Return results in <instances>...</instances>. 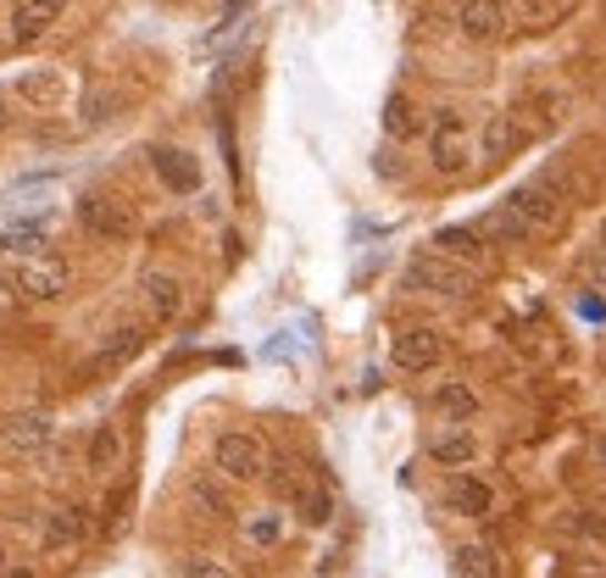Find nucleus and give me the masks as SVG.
<instances>
[{
  "label": "nucleus",
  "instance_id": "nucleus-1",
  "mask_svg": "<svg viewBox=\"0 0 606 578\" xmlns=\"http://www.w3.org/2000/svg\"><path fill=\"white\" fill-rule=\"evenodd\" d=\"M406 290L440 295V301H467V295L478 290V278H473L462 262H451V256H440V251H423V256L406 262Z\"/></svg>",
  "mask_w": 606,
  "mask_h": 578
},
{
  "label": "nucleus",
  "instance_id": "nucleus-2",
  "mask_svg": "<svg viewBox=\"0 0 606 578\" xmlns=\"http://www.w3.org/2000/svg\"><path fill=\"white\" fill-rule=\"evenodd\" d=\"M467 156H473V140H467V123L456 112H434V129H428V162L440 179H462L467 173Z\"/></svg>",
  "mask_w": 606,
  "mask_h": 578
},
{
  "label": "nucleus",
  "instance_id": "nucleus-3",
  "mask_svg": "<svg viewBox=\"0 0 606 578\" xmlns=\"http://www.w3.org/2000/svg\"><path fill=\"white\" fill-rule=\"evenodd\" d=\"M79 223H84L95 240H107V245H129V240L140 234L129 201H118V195H84V201H79Z\"/></svg>",
  "mask_w": 606,
  "mask_h": 578
},
{
  "label": "nucleus",
  "instance_id": "nucleus-4",
  "mask_svg": "<svg viewBox=\"0 0 606 578\" xmlns=\"http://www.w3.org/2000/svg\"><path fill=\"white\" fill-rule=\"evenodd\" d=\"M51 439H57L51 412H18L0 423V456H12V462H34Z\"/></svg>",
  "mask_w": 606,
  "mask_h": 578
},
{
  "label": "nucleus",
  "instance_id": "nucleus-5",
  "mask_svg": "<svg viewBox=\"0 0 606 578\" xmlns=\"http://www.w3.org/2000/svg\"><path fill=\"white\" fill-rule=\"evenodd\" d=\"M212 462H218V473L234 478V484H256V478L267 473V450H262L256 434H218Z\"/></svg>",
  "mask_w": 606,
  "mask_h": 578
},
{
  "label": "nucleus",
  "instance_id": "nucleus-6",
  "mask_svg": "<svg viewBox=\"0 0 606 578\" xmlns=\"http://www.w3.org/2000/svg\"><path fill=\"white\" fill-rule=\"evenodd\" d=\"M68 284H73V273H68V262H57V256H29V262H18V273H12L18 301H62Z\"/></svg>",
  "mask_w": 606,
  "mask_h": 578
},
{
  "label": "nucleus",
  "instance_id": "nucleus-7",
  "mask_svg": "<svg viewBox=\"0 0 606 578\" xmlns=\"http://www.w3.org/2000/svg\"><path fill=\"white\" fill-rule=\"evenodd\" d=\"M445 362V339H440V328H428V323H406L401 334H395V367H406V373H434Z\"/></svg>",
  "mask_w": 606,
  "mask_h": 578
},
{
  "label": "nucleus",
  "instance_id": "nucleus-8",
  "mask_svg": "<svg viewBox=\"0 0 606 578\" xmlns=\"http://www.w3.org/2000/svg\"><path fill=\"white\" fill-rule=\"evenodd\" d=\"M434 251L451 256V262H462L467 273H484V267H489V245H484V234H478L473 223H451V229H440V234H434Z\"/></svg>",
  "mask_w": 606,
  "mask_h": 578
},
{
  "label": "nucleus",
  "instance_id": "nucleus-9",
  "mask_svg": "<svg viewBox=\"0 0 606 578\" xmlns=\"http://www.w3.org/2000/svg\"><path fill=\"white\" fill-rule=\"evenodd\" d=\"M456 29L473 45H489V40L506 34V7H501V0H462V7H456Z\"/></svg>",
  "mask_w": 606,
  "mask_h": 578
},
{
  "label": "nucleus",
  "instance_id": "nucleus-10",
  "mask_svg": "<svg viewBox=\"0 0 606 578\" xmlns=\"http://www.w3.org/2000/svg\"><path fill=\"white\" fill-rule=\"evenodd\" d=\"M62 7H68V0H18V12H12V40H18V45L46 40V34L57 29Z\"/></svg>",
  "mask_w": 606,
  "mask_h": 578
},
{
  "label": "nucleus",
  "instance_id": "nucleus-11",
  "mask_svg": "<svg viewBox=\"0 0 606 578\" xmlns=\"http://www.w3.org/2000/svg\"><path fill=\"white\" fill-rule=\"evenodd\" d=\"M506 206H512V212L528 223V234H551V229L562 223V206H556V201H551L539 184H523V190H512V195H506Z\"/></svg>",
  "mask_w": 606,
  "mask_h": 578
},
{
  "label": "nucleus",
  "instance_id": "nucleus-12",
  "mask_svg": "<svg viewBox=\"0 0 606 578\" xmlns=\"http://www.w3.org/2000/svg\"><path fill=\"white\" fill-rule=\"evenodd\" d=\"M140 295H145V306H151L156 323H173V317L184 312V284H179L173 273H162V267H151V273L140 278Z\"/></svg>",
  "mask_w": 606,
  "mask_h": 578
},
{
  "label": "nucleus",
  "instance_id": "nucleus-13",
  "mask_svg": "<svg viewBox=\"0 0 606 578\" xmlns=\"http://www.w3.org/2000/svg\"><path fill=\"white\" fill-rule=\"evenodd\" d=\"M151 168H156V179H162L173 195H195V190H201V168H195V156H184V151H173V145L151 151Z\"/></svg>",
  "mask_w": 606,
  "mask_h": 578
},
{
  "label": "nucleus",
  "instance_id": "nucleus-14",
  "mask_svg": "<svg viewBox=\"0 0 606 578\" xmlns=\"http://www.w3.org/2000/svg\"><path fill=\"white\" fill-rule=\"evenodd\" d=\"M428 456H434L440 467H473V456H478V434H473L467 423H456V428H445V434L428 439Z\"/></svg>",
  "mask_w": 606,
  "mask_h": 578
},
{
  "label": "nucleus",
  "instance_id": "nucleus-15",
  "mask_svg": "<svg viewBox=\"0 0 606 578\" xmlns=\"http://www.w3.org/2000/svg\"><path fill=\"white\" fill-rule=\"evenodd\" d=\"M445 506H451V511H462V517H489L495 495H489V484H484V478L456 473V478L445 484Z\"/></svg>",
  "mask_w": 606,
  "mask_h": 578
},
{
  "label": "nucleus",
  "instance_id": "nucleus-16",
  "mask_svg": "<svg viewBox=\"0 0 606 578\" xmlns=\"http://www.w3.org/2000/svg\"><path fill=\"white\" fill-rule=\"evenodd\" d=\"M123 456H129L123 428H118V423H101V428L90 434V450H84L90 473H118V467H123Z\"/></svg>",
  "mask_w": 606,
  "mask_h": 578
},
{
  "label": "nucleus",
  "instance_id": "nucleus-17",
  "mask_svg": "<svg viewBox=\"0 0 606 578\" xmlns=\"http://www.w3.org/2000/svg\"><path fill=\"white\" fill-rule=\"evenodd\" d=\"M90 534V511L84 506H57L51 517H46V550H68V545H79Z\"/></svg>",
  "mask_w": 606,
  "mask_h": 578
},
{
  "label": "nucleus",
  "instance_id": "nucleus-18",
  "mask_svg": "<svg viewBox=\"0 0 606 578\" xmlns=\"http://www.w3.org/2000/svg\"><path fill=\"white\" fill-rule=\"evenodd\" d=\"M140 351H145V328H140V323H129V328H118V334L101 345V356H95V373H112V367L134 362Z\"/></svg>",
  "mask_w": 606,
  "mask_h": 578
},
{
  "label": "nucleus",
  "instance_id": "nucleus-19",
  "mask_svg": "<svg viewBox=\"0 0 606 578\" xmlns=\"http://www.w3.org/2000/svg\"><path fill=\"white\" fill-rule=\"evenodd\" d=\"M384 134H390V140H417V134H423V118H417V107H412L406 95H390V107H384Z\"/></svg>",
  "mask_w": 606,
  "mask_h": 578
},
{
  "label": "nucleus",
  "instance_id": "nucleus-20",
  "mask_svg": "<svg viewBox=\"0 0 606 578\" xmlns=\"http://www.w3.org/2000/svg\"><path fill=\"white\" fill-rule=\"evenodd\" d=\"M451 572H456V578H501V556H495L489 545H462Z\"/></svg>",
  "mask_w": 606,
  "mask_h": 578
},
{
  "label": "nucleus",
  "instance_id": "nucleus-21",
  "mask_svg": "<svg viewBox=\"0 0 606 578\" xmlns=\"http://www.w3.org/2000/svg\"><path fill=\"white\" fill-rule=\"evenodd\" d=\"M523 134H517V123L506 118V112H489V123H484V156L489 162H501V156H512V145H517Z\"/></svg>",
  "mask_w": 606,
  "mask_h": 578
},
{
  "label": "nucleus",
  "instance_id": "nucleus-22",
  "mask_svg": "<svg viewBox=\"0 0 606 578\" xmlns=\"http://www.w3.org/2000/svg\"><path fill=\"white\" fill-rule=\"evenodd\" d=\"M478 234H495L501 245H523V240H534V234H528V223H523V217H517L506 201H501V206L484 217V229H478Z\"/></svg>",
  "mask_w": 606,
  "mask_h": 578
},
{
  "label": "nucleus",
  "instance_id": "nucleus-23",
  "mask_svg": "<svg viewBox=\"0 0 606 578\" xmlns=\"http://www.w3.org/2000/svg\"><path fill=\"white\" fill-rule=\"evenodd\" d=\"M434 406H440L451 423H467V417L478 412V395H473L467 384H440V389H434Z\"/></svg>",
  "mask_w": 606,
  "mask_h": 578
},
{
  "label": "nucleus",
  "instance_id": "nucleus-24",
  "mask_svg": "<svg viewBox=\"0 0 606 578\" xmlns=\"http://www.w3.org/2000/svg\"><path fill=\"white\" fill-rule=\"evenodd\" d=\"M18 95L34 101V107H57V101H62V79H57V73H23V79H18Z\"/></svg>",
  "mask_w": 606,
  "mask_h": 578
},
{
  "label": "nucleus",
  "instance_id": "nucleus-25",
  "mask_svg": "<svg viewBox=\"0 0 606 578\" xmlns=\"http://www.w3.org/2000/svg\"><path fill=\"white\" fill-rule=\"evenodd\" d=\"M567 528H573L578 539H589V545H606V511H573Z\"/></svg>",
  "mask_w": 606,
  "mask_h": 578
},
{
  "label": "nucleus",
  "instance_id": "nucleus-26",
  "mask_svg": "<svg viewBox=\"0 0 606 578\" xmlns=\"http://www.w3.org/2000/svg\"><path fill=\"white\" fill-rule=\"evenodd\" d=\"M512 7H517V18H523V23L545 29V23H556V12H562V0H512Z\"/></svg>",
  "mask_w": 606,
  "mask_h": 578
},
{
  "label": "nucleus",
  "instance_id": "nucleus-27",
  "mask_svg": "<svg viewBox=\"0 0 606 578\" xmlns=\"http://www.w3.org/2000/svg\"><path fill=\"white\" fill-rule=\"evenodd\" d=\"M295 500H301V517L306 523H329V511H334V500L323 489H295Z\"/></svg>",
  "mask_w": 606,
  "mask_h": 578
},
{
  "label": "nucleus",
  "instance_id": "nucleus-28",
  "mask_svg": "<svg viewBox=\"0 0 606 578\" xmlns=\"http://www.w3.org/2000/svg\"><path fill=\"white\" fill-rule=\"evenodd\" d=\"M184 578H234L223 561H212V556H190L184 561Z\"/></svg>",
  "mask_w": 606,
  "mask_h": 578
},
{
  "label": "nucleus",
  "instance_id": "nucleus-29",
  "mask_svg": "<svg viewBox=\"0 0 606 578\" xmlns=\"http://www.w3.org/2000/svg\"><path fill=\"white\" fill-rule=\"evenodd\" d=\"M251 539H256V545H273V539H279V517H256V523H251Z\"/></svg>",
  "mask_w": 606,
  "mask_h": 578
},
{
  "label": "nucleus",
  "instance_id": "nucleus-30",
  "mask_svg": "<svg viewBox=\"0 0 606 578\" xmlns=\"http://www.w3.org/2000/svg\"><path fill=\"white\" fill-rule=\"evenodd\" d=\"M18 312V290H12V278H0V317H12Z\"/></svg>",
  "mask_w": 606,
  "mask_h": 578
},
{
  "label": "nucleus",
  "instance_id": "nucleus-31",
  "mask_svg": "<svg viewBox=\"0 0 606 578\" xmlns=\"http://www.w3.org/2000/svg\"><path fill=\"white\" fill-rule=\"evenodd\" d=\"M0 561H7V550H0Z\"/></svg>",
  "mask_w": 606,
  "mask_h": 578
},
{
  "label": "nucleus",
  "instance_id": "nucleus-32",
  "mask_svg": "<svg viewBox=\"0 0 606 578\" xmlns=\"http://www.w3.org/2000/svg\"><path fill=\"white\" fill-rule=\"evenodd\" d=\"M600 450H606V445H600Z\"/></svg>",
  "mask_w": 606,
  "mask_h": 578
}]
</instances>
